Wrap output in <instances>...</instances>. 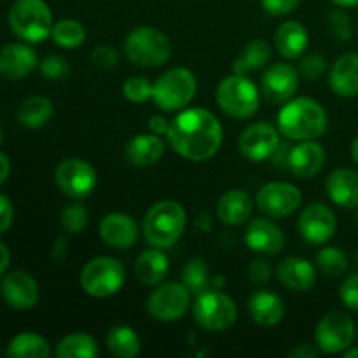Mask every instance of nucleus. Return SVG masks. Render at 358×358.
Returning a JSON list of instances; mask_svg holds the SVG:
<instances>
[{"label": "nucleus", "instance_id": "obj_37", "mask_svg": "<svg viewBox=\"0 0 358 358\" xmlns=\"http://www.w3.org/2000/svg\"><path fill=\"white\" fill-rule=\"evenodd\" d=\"M317 268L327 278H338V276L345 275L348 269V257L341 248L324 247L317 254Z\"/></svg>", "mask_w": 358, "mask_h": 358}, {"label": "nucleus", "instance_id": "obj_9", "mask_svg": "<svg viewBox=\"0 0 358 358\" xmlns=\"http://www.w3.org/2000/svg\"><path fill=\"white\" fill-rule=\"evenodd\" d=\"M192 315L199 327L212 332H220L233 327L238 318V310L229 296L219 292V290H206V292L199 294L196 299Z\"/></svg>", "mask_w": 358, "mask_h": 358}, {"label": "nucleus", "instance_id": "obj_30", "mask_svg": "<svg viewBox=\"0 0 358 358\" xmlns=\"http://www.w3.org/2000/svg\"><path fill=\"white\" fill-rule=\"evenodd\" d=\"M269 59H271V45L261 38L250 41L243 48L241 55L234 59L233 72L247 76L248 72H255V70L268 65Z\"/></svg>", "mask_w": 358, "mask_h": 358}, {"label": "nucleus", "instance_id": "obj_25", "mask_svg": "<svg viewBox=\"0 0 358 358\" xmlns=\"http://www.w3.org/2000/svg\"><path fill=\"white\" fill-rule=\"evenodd\" d=\"M252 198L241 189H231L217 203V217L226 226H241L252 215Z\"/></svg>", "mask_w": 358, "mask_h": 358}, {"label": "nucleus", "instance_id": "obj_45", "mask_svg": "<svg viewBox=\"0 0 358 358\" xmlns=\"http://www.w3.org/2000/svg\"><path fill=\"white\" fill-rule=\"evenodd\" d=\"M261 2L264 10H268L273 16H287L297 9L301 0H261Z\"/></svg>", "mask_w": 358, "mask_h": 358}, {"label": "nucleus", "instance_id": "obj_29", "mask_svg": "<svg viewBox=\"0 0 358 358\" xmlns=\"http://www.w3.org/2000/svg\"><path fill=\"white\" fill-rule=\"evenodd\" d=\"M278 52L285 58H299L308 48V31L299 21H285L275 35Z\"/></svg>", "mask_w": 358, "mask_h": 358}, {"label": "nucleus", "instance_id": "obj_50", "mask_svg": "<svg viewBox=\"0 0 358 358\" xmlns=\"http://www.w3.org/2000/svg\"><path fill=\"white\" fill-rule=\"evenodd\" d=\"M9 171H10L9 157H7L6 154L0 152V185L7 180V177H9Z\"/></svg>", "mask_w": 358, "mask_h": 358}, {"label": "nucleus", "instance_id": "obj_18", "mask_svg": "<svg viewBox=\"0 0 358 358\" xmlns=\"http://www.w3.org/2000/svg\"><path fill=\"white\" fill-rule=\"evenodd\" d=\"M100 236L108 247L131 248L138 240V226L128 213H108L100 222Z\"/></svg>", "mask_w": 358, "mask_h": 358}, {"label": "nucleus", "instance_id": "obj_14", "mask_svg": "<svg viewBox=\"0 0 358 358\" xmlns=\"http://www.w3.org/2000/svg\"><path fill=\"white\" fill-rule=\"evenodd\" d=\"M238 147L245 159L259 163L269 159L278 150L280 135L269 122H255L241 133Z\"/></svg>", "mask_w": 358, "mask_h": 358}, {"label": "nucleus", "instance_id": "obj_46", "mask_svg": "<svg viewBox=\"0 0 358 358\" xmlns=\"http://www.w3.org/2000/svg\"><path fill=\"white\" fill-rule=\"evenodd\" d=\"M271 266L266 261H261V259H257V261H254L248 266V278H250L255 285L268 283L269 280H271Z\"/></svg>", "mask_w": 358, "mask_h": 358}, {"label": "nucleus", "instance_id": "obj_26", "mask_svg": "<svg viewBox=\"0 0 358 358\" xmlns=\"http://www.w3.org/2000/svg\"><path fill=\"white\" fill-rule=\"evenodd\" d=\"M163 140L159 138V135H154V133H143V135L135 136L124 149L126 161L136 168L152 166L163 157Z\"/></svg>", "mask_w": 358, "mask_h": 358}, {"label": "nucleus", "instance_id": "obj_8", "mask_svg": "<svg viewBox=\"0 0 358 358\" xmlns=\"http://www.w3.org/2000/svg\"><path fill=\"white\" fill-rule=\"evenodd\" d=\"M126 280L124 268L114 257L91 259L80 271V287L84 292L96 299H105L122 289Z\"/></svg>", "mask_w": 358, "mask_h": 358}, {"label": "nucleus", "instance_id": "obj_12", "mask_svg": "<svg viewBox=\"0 0 358 358\" xmlns=\"http://www.w3.org/2000/svg\"><path fill=\"white\" fill-rule=\"evenodd\" d=\"M55 180L63 194L83 199L94 191L98 175L96 170L87 161L79 159V157H69L56 166Z\"/></svg>", "mask_w": 358, "mask_h": 358}, {"label": "nucleus", "instance_id": "obj_39", "mask_svg": "<svg viewBox=\"0 0 358 358\" xmlns=\"http://www.w3.org/2000/svg\"><path fill=\"white\" fill-rule=\"evenodd\" d=\"M122 93L133 103H145L149 98H152V84L145 77H129L122 84Z\"/></svg>", "mask_w": 358, "mask_h": 358}, {"label": "nucleus", "instance_id": "obj_48", "mask_svg": "<svg viewBox=\"0 0 358 358\" xmlns=\"http://www.w3.org/2000/svg\"><path fill=\"white\" fill-rule=\"evenodd\" d=\"M149 129L154 135H168V129H170V121L163 115H152L149 119Z\"/></svg>", "mask_w": 358, "mask_h": 358}, {"label": "nucleus", "instance_id": "obj_31", "mask_svg": "<svg viewBox=\"0 0 358 358\" xmlns=\"http://www.w3.org/2000/svg\"><path fill=\"white\" fill-rule=\"evenodd\" d=\"M52 117V103L44 96H30L17 107V121L24 128H41Z\"/></svg>", "mask_w": 358, "mask_h": 358}, {"label": "nucleus", "instance_id": "obj_36", "mask_svg": "<svg viewBox=\"0 0 358 358\" xmlns=\"http://www.w3.org/2000/svg\"><path fill=\"white\" fill-rule=\"evenodd\" d=\"M51 37L55 44H58L59 48L76 49L86 38V30H84V27L77 20H59L52 27Z\"/></svg>", "mask_w": 358, "mask_h": 358}, {"label": "nucleus", "instance_id": "obj_24", "mask_svg": "<svg viewBox=\"0 0 358 358\" xmlns=\"http://www.w3.org/2000/svg\"><path fill=\"white\" fill-rule=\"evenodd\" d=\"M278 280L290 290L306 292L317 283V269L301 257H287L278 264Z\"/></svg>", "mask_w": 358, "mask_h": 358}, {"label": "nucleus", "instance_id": "obj_40", "mask_svg": "<svg viewBox=\"0 0 358 358\" xmlns=\"http://www.w3.org/2000/svg\"><path fill=\"white\" fill-rule=\"evenodd\" d=\"M38 69H41L42 76L49 80H62L70 73L69 62H66L63 56H58V55L48 56L45 59H42Z\"/></svg>", "mask_w": 358, "mask_h": 358}, {"label": "nucleus", "instance_id": "obj_19", "mask_svg": "<svg viewBox=\"0 0 358 358\" xmlns=\"http://www.w3.org/2000/svg\"><path fill=\"white\" fill-rule=\"evenodd\" d=\"M245 243L259 254L275 255L285 245L283 231L269 219H254L245 231Z\"/></svg>", "mask_w": 358, "mask_h": 358}, {"label": "nucleus", "instance_id": "obj_2", "mask_svg": "<svg viewBox=\"0 0 358 358\" xmlns=\"http://www.w3.org/2000/svg\"><path fill=\"white\" fill-rule=\"evenodd\" d=\"M327 129V114L311 98H294L278 114V131L289 140H315Z\"/></svg>", "mask_w": 358, "mask_h": 358}, {"label": "nucleus", "instance_id": "obj_15", "mask_svg": "<svg viewBox=\"0 0 358 358\" xmlns=\"http://www.w3.org/2000/svg\"><path fill=\"white\" fill-rule=\"evenodd\" d=\"M299 87V72L289 63L269 66L261 80V93L269 103H287L292 100Z\"/></svg>", "mask_w": 358, "mask_h": 358}, {"label": "nucleus", "instance_id": "obj_51", "mask_svg": "<svg viewBox=\"0 0 358 358\" xmlns=\"http://www.w3.org/2000/svg\"><path fill=\"white\" fill-rule=\"evenodd\" d=\"M9 262H10L9 250H7L6 245L0 241V275H3V273H6V269L9 268Z\"/></svg>", "mask_w": 358, "mask_h": 358}, {"label": "nucleus", "instance_id": "obj_42", "mask_svg": "<svg viewBox=\"0 0 358 358\" xmlns=\"http://www.w3.org/2000/svg\"><path fill=\"white\" fill-rule=\"evenodd\" d=\"M327 70V62H325L324 56L320 55H308L306 58L301 59L299 63V76L304 77L308 80H317L318 77H322Z\"/></svg>", "mask_w": 358, "mask_h": 358}, {"label": "nucleus", "instance_id": "obj_55", "mask_svg": "<svg viewBox=\"0 0 358 358\" xmlns=\"http://www.w3.org/2000/svg\"><path fill=\"white\" fill-rule=\"evenodd\" d=\"M2 140H3V135H2V129H0V143H2Z\"/></svg>", "mask_w": 358, "mask_h": 358}, {"label": "nucleus", "instance_id": "obj_35", "mask_svg": "<svg viewBox=\"0 0 358 358\" xmlns=\"http://www.w3.org/2000/svg\"><path fill=\"white\" fill-rule=\"evenodd\" d=\"M182 283L191 290V294H196V296L210 290L212 282H210L208 264L199 257L191 259L182 269Z\"/></svg>", "mask_w": 358, "mask_h": 358}, {"label": "nucleus", "instance_id": "obj_56", "mask_svg": "<svg viewBox=\"0 0 358 358\" xmlns=\"http://www.w3.org/2000/svg\"><path fill=\"white\" fill-rule=\"evenodd\" d=\"M355 261H357V264H358V250H357V254H355Z\"/></svg>", "mask_w": 358, "mask_h": 358}, {"label": "nucleus", "instance_id": "obj_49", "mask_svg": "<svg viewBox=\"0 0 358 358\" xmlns=\"http://www.w3.org/2000/svg\"><path fill=\"white\" fill-rule=\"evenodd\" d=\"M318 352H320V350L315 348V346H311V345H297L296 348L290 350L289 357H294V358H315V357L318 355Z\"/></svg>", "mask_w": 358, "mask_h": 358}, {"label": "nucleus", "instance_id": "obj_38", "mask_svg": "<svg viewBox=\"0 0 358 358\" xmlns=\"http://www.w3.org/2000/svg\"><path fill=\"white\" fill-rule=\"evenodd\" d=\"M87 220H90V215H87V210L83 205L76 203V205H66L63 208L62 224L66 233H80V231L86 229Z\"/></svg>", "mask_w": 358, "mask_h": 358}, {"label": "nucleus", "instance_id": "obj_57", "mask_svg": "<svg viewBox=\"0 0 358 358\" xmlns=\"http://www.w3.org/2000/svg\"><path fill=\"white\" fill-rule=\"evenodd\" d=\"M357 222H358V212H357Z\"/></svg>", "mask_w": 358, "mask_h": 358}, {"label": "nucleus", "instance_id": "obj_47", "mask_svg": "<svg viewBox=\"0 0 358 358\" xmlns=\"http://www.w3.org/2000/svg\"><path fill=\"white\" fill-rule=\"evenodd\" d=\"M14 219V210L9 199L0 194V234L6 233Z\"/></svg>", "mask_w": 358, "mask_h": 358}, {"label": "nucleus", "instance_id": "obj_11", "mask_svg": "<svg viewBox=\"0 0 358 358\" xmlns=\"http://www.w3.org/2000/svg\"><path fill=\"white\" fill-rule=\"evenodd\" d=\"M355 324L348 315L331 311L325 315L315 331V345L327 355L346 352L355 339Z\"/></svg>", "mask_w": 358, "mask_h": 358}, {"label": "nucleus", "instance_id": "obj_52", "mask_svg": "<svg viewBox=\"0 0 358 358\" xmlns=\"http://www.w3.org/2000/svg\"><path fill=\"white\" fill-rule=\"evenodd\" d=\"M338 7H355L358 6V0H331Z\"/></svg>", "mask_w": 358, "mask_h": 358}, {"label": "nucleus", "instance_id": "obj_20", "mask_svg": "<svg viewBox=\"0 0 358 358\" xmlns=\"http://www.w3.org/2000/svg\"><path fill=\"white\" fill-rule=\"evenodd\" d=\"M325 164V150L313 140H303L287 157V166L297 178H313Z\"/></svg>", "mask_w": 358, "mask_h": 358}, {"label": "nucleus", "instance_id": "obj_44", "mask_svg": "<svg viewBox=\"0 0 358 358\" xmlns=\"http://www.w3.org/2000/svg\"><path fill=\"white\" fill-rule=\"evenodd\" d=\"M91 62H93L96 69L110 70L119 63V55L110 45H100V48H96L91 52Z\"/></svg>", "mask_w": 358, "mask_h": 358}, {"label": "nucleus", "instance_id": "obj_43", "mask_svg": "<svg viewBox=\"0 0 358 358\" xmlns=\"http://www.w3.org/2000/svg\"><path fill=\"white\" fill-rule=\"evenodd\" d=\"M339 297L346 308L358 313V273H353L348 278H345L341 289H339Z\"/></svg>", "mask_w": 358, "mask_h": 358}, {"label": "nucleus", "instance_id": "obj_17", "mask_svg": "<svg viewBox=\"0 0 358 358\" xmlns=\"http://www.w3.org/2000/svg\"><path fill=\"white\" fill-rule=\"evenodd\" d=\"M38 285L28 273L13 271L3 278L2 297L14 310H31L38 303Z\"/></svg>", "mask_w": 358, "mask_h": 358}, {"label": "nucleus", "instance_id": "obj_10", "mask_svg": "<svg viewBox=\"0 0 358 358\" xmlns=\"http://www.w3.org/2000/svg\"><path fill=\"white\" fill-rule=\"evenodd\" d=\"M191 290L184 283H161L147 299V311L159 322L180 320L191 306Z\"/></svg>", "mask_w": 358, "mask_h": 358}, {"label": "nucleus", "instance_id": "obj_13", "mask_svg": "<svg viewBox=\"0 0 358 358\" xmlns=\"http://www.w3.org/2000/svg\"><path fill=\"white\" fill-rule=\"evenodd\" d=\"M301 191L287 182H269L257 192V208L269 219H285L301 205Z\"/></svg>", "mask_w": 358, "mask_h": 358}, {"label": "nucleus", "instance_id": "obj_32", "mask_svg": "<svg viewBox=\"0 0 358 358\" xmlns=\"http://www.w3.org/2000/svg\"><path fill=\"white\" fill-rule=\"evenodd\" d=\"M6 353L10 358H48L51 355V348L42 336L23 332L13 338Z\"/></svg>", "mask_w": 358, "mask_h": 358}, {"label": "nucleus", "instance_id": "obj_28", "mask_svg": "<svg viewBox=\"0 0 358 358\" xmlns=\"http://www.w3.org/2000/svg\"><path fill=\"white\" fill-rule=\"evenodd\" d=\"M168 259L159 248H149V250L142 252L140 257L136 259L135 264V276L140 283L147 287L159 285L168 275Z\"/></svg>", "mask_w": 358, "mask_h": 358}, {"label": "nucleus", "instance_id": "obj_53", "mask_svg": "<svg viewBox=\"0 0 358 358\" xmlns=\"http://www.w3.org/2000/svg\"><path fill=\"white\" fill-rule=\"evenodd\" d=\"M352 156H353V159H355V163L358 164V136L353 140V143H352Z\"/></svg>", "mask_w": 358, "mask_h": 358}, {"label": "nucleus", "instance_id": "obj_5", "mask_svg": "<svg viewBox=\"0 0 358 358\" xmlns=\"http://www.w3.org/2000/svg\"><path fill=\"white\" fill-rule=\"evenodd\" d=\"M217 103L231 117L248 119L259 110L261 96L247 76L233 72L220 80L217 87Z\"/></svg>", "mask_w": 358, "mask_h": 358}, {"label": "nucleus", "instance_id": "obj_34", "mask_svg": "<svg viewBox=\"0 0 358 358\" xmlns=\"http://www.w3.org/2000/svg\"><path fill=\"white\" fill-rule=\"evenodd\" d=\"M98 355V346L90 334L76 332L59 341L56 357L59 358H94Z\"/></svg>", "mask_w": 358, "mask_h": 358}, {"label": "nucleus", "instance_id": "obj_22", "mask_svg": "<svg viewBox=\"0 0 358 358\" xmlns=\"http://www.w3.org/2000/svg\"><path fill=\"white\" fill-rule=\"evenodd\" d=\"M327 194L341 208H358V173L350 168H338L327 178Z\"/></svg>", "mask_w": 358, "mask_h": 358}, {"label": "nucleus", "instance_id": "obj_3", "mask_svg": "<svg viewBox=\"0 0 358 358\" xmlns=\"http://www.w3.org/2000/svg\"><path fill=\"white\" fill-rule=\"evenodd\" d=\"M187 222V213L180 203L163 199L152 205L143 219V234L147 243L156 248L173 247L180 240Z\"/></svg>", "mask_w": 358, "mask_h": 358}, {"label": "nucleus", "instance_id": "obj_27", "mask_svg": "<svg viewBox=\"0 0 358 358\" xmlns=\"http://www.w3.org/2000/svg\"><path fill=\"white\" fill-rule=\"evenodd\" d=\"M248 313L255 324L262 325V327H275L283 320L285 306L276 294L259 290V292L252 294L248 299Z\"/></svg>", "mask_w": 358, "mask_h": 358}, {"label": "nucleus", "instance_id": "obj_1", "mask_svg": "<svg viewBox=\"0 0 358 358\" xmlns=\"http://www.w3.org/2000/svg\"><path fill=\"white\" fill-rule=\"evenodd\" d=\"M166 136L173 152L184 159L201 163L219 152L222 145V126L212 112L189 108L170 122Z\"/></svg>", "mask_w": 358, "mask_h": 358}, {"label": "nucleus", "instance_id": "obj_21", "mask_svg": "<svg viewBox=\"0 0 358 358\" xmlns=\"http://www.w3.org/2000/svg\"><path fill=\"white\" fill-rule=\"evenodd\" d=\"M37 65V55L30 45L7 44L0 49V76L6 79H23L34 72Z\"/></svg>", "mask_w": 358, "mask_h": 358}, {"label": "nucleus", "instance_id": "obj_16", "mask_svg": "<svg viewBox=\"0 0 358 358\" xmlns=\"http://www.w3.org/2000/svg\"><path fill=\"white\" fill-rule=\"evenodd\" d=\"M299 233L306 241L313 245H324L334 236L338 220L334 212L324 203H311L303 210L299 217Z\"/></svg>", "mask_w": 358, "mask_h": 358}, {"label": "nucleus", "instance_id": "obj_23", "mask_svg": "<svg viewBox=\"0 0 358 358\" xmlns=\"http://www.w3.org/2000/svg\"><path fill=\"white\" fill-rule=\"evenodd\" d=\"M331 90L341 98H353L358 94V55L346 52L339 56L329 76Z\"/></svg>", "mask_w": 358, "mask_h": 358}, {"label": "nucleus", "instance_id": "obj_7", "mask_svg": "<svg viewBox=\"0 0 358 358\" xmlns=\"http://www.w3.org/2000/svg\"><path fill=\"white\" fill-rule=\"evenodd\" d=\"M198 91V80L189 69L177 66L152 84V100L161 110L175 112L187 107Z\"/></svg>", "mask_w": 358, "mask_h": 358}, {"label": "nucleus", "instance_id": "obj_4", "mask_svg": "<svg viewBox=\"0 0 358 358\" xmlns=\"http://www.w3.org/2000/svg\"><path fill=\"white\" fill-rule=\"evenodd\" d=\"M10 30L27 42H42L52 34V14L44 0H16L9 10Z\"/></svg>", "mask_w": 358, "mask_h": 358}, {"label": "nucleus", "instance_id": "obj_6", "mask_svg": "<svg viewBox=\"0 0 358 358\" xmlns=\"http://www.w3.org/2000/svg\"><path fill=\"white\" fill-rule=\"evenodd\" d=\"M128 59L143 69L164 65L171 56V42L163 31L150 27L135 28L124 41Z\"/></svg>", "mask_w": 358, "mask_h": 358}, {"label": "nucleus", "instance_id": "obj_41", "mask_svg": "<svg viewBox=\"0 0 358 358\" xmlns=\"http://www.w3.org/2000/svg\"><path fill=\"white\" fill-rule=\"evenodd\" d=\"M329 28H331L332 34L341 42H346L352 38V21H350V16L345 10V7L334 9L329 14Z\"/></svg>", "mask_w": 358, "mask_h": 358}, {"label": "nucleus", "instance_id": "obj_54", "mask_svg": "<svg viewBox=\"0 0 358 358\" xmlns=\"http://www.w3.org/2000/svg\"><path fill=\"white\" fill-rule=\"evenodd\" d=\"M345 357H346V358H358V346H357V348L346 350Z\"/></svg>", "mask_w": 358, "mask_h": 358}, {"label": "nucleus", "instance_id": "obj_33", "mask_svg": "<svg viewBox=\"0 0 358 358\" xmlns=\"http://www.w3.org/2000/svg\"><path fill=\"white\" fill-rule=\"evenodd\" d=\"M107 350L119 358H135L140 353V338L128 325H117L108 331Z\"/></svg>", "mask_w": 358, "mask_h": 358}]
</instances>
